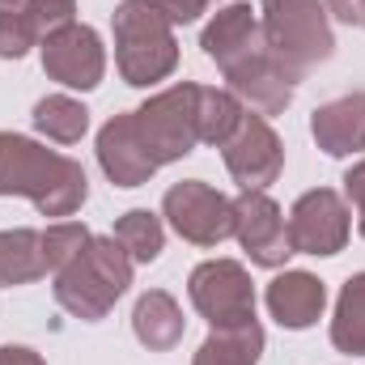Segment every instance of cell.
<instances>
[{"label":"cell","instance_id":"cell-2","mask_svg":"<svg viewBox=\"0 0 365 365\" xmlns=\"http://www.w3.org/2000/svg\"><path fill=\"white\" fill-rule=\"evenodd\" d=\"M132 272H136V264H132V255L119 247L115 234H90V242L51 276V280H56L51 293H56V302H60L73 319L98 323V319H106V314L115 310V302L128 293Z\"/></svg>","mask_w":365,"mask_h":365},{"label":"cell","instance_id":"cell-21","mask_svg":"<svg viewBox=\"0 0 365 365\" xmlns=\"http://www.w3.org/2000/svg\"><path fill=\"white\" fill-rule=\"evenodd\" d=\"M331 344L340 353H349V357H365V272L349 276L340 297H336Z\"/></svg>","mask_w":365,"mask_h":365},{"label":"cell","instance_id":"cell-27","mask_svg":"<svg viewBox=\"0 0 365 365\" xmlns=\"http://www.w3.org/2000/svg\"><path fill=\"white\" fill-rule=\"evenodd\" d=\"M170 26H187V21H195L204 9H208V0H149Z\"/></svg>","mask_w":365,"mask_h":365},{"label":"cell","instance_id":"cell-25","mask_svg":"<svg viewBox=\"0 0 365 365\" xmlns=\"http://www.w3.org/2000/svg\"><path fill=\"white\" fill-rule=\"evenodd\" d=\"M344 200L357 208V230H361V238H365V158L344 170Z\"/></svg>","mask_w":365,"mask_h":365},{"label":"cell","instance_id":"cell-17","mask_svg":"<svg viewBox=\"0 0 365 365\" xmlns=\"http://www.w3.org/2000/svg\"><path fill=\"white\" fill-rule=\"evenodd\" d=\"M51 276L43 230H0V289H17Z\"/></svg>","mask_w":365,"mask_h":365},{"label":"cell","instance_id":"cell-6","mask_svg":"<svg viewBox=\"0 0 365 365\" xmlns=\"http://www.w3.org/2000/svg\"><path fill=\"white\" fill-rule=\"evenodd\" d=\"M162 217L182 242L195 247H221L234 238V200L204 179H182L162 195Z\"/></svg>","mask_w":365,"mask_h":365},{"label":"cell","instance_id":"cell-19","mask_svg":"<svg viewBox=\"0 0 365 365\" xmlns=\"http://www.w3.org/2000/svg\"><path fill=\"white\" fill-rule=\"evenodd\" d=\"M30 119H34V128H38L47 140H56V145H77V140L90 132V110H86V102H77L73 93H47V98H38Z\"/></svg>","mask_w":365,"mask_h":365},{"label":"cell","instance_id":"cell-3","mask_svg":"<svg viewBox=\"0 0 365 365\" xmlns=\"http://www.w3.org/2000/svg\"><path fill=\"white\" fill-rule=\"evenodd\" d=\"M110 26H115V64L128 86L149 90L179 68L175 26L149 0H123L115 9Z\"/></svg>","mask_w":365,"mask_h":365},{"label":"cell","instance_id":"cell-13","mask_svg":"<svg viewBox=\"0 0 365 365\" xmlns=\"http://www.w3.org/2000/svg\"><path fill=\"white\" fill-rule=\"evenodd\" d=\"M98 166L115 187H140V182H149L158 175V162L149 158V149L140 145V136L132 128V110L102 123V132H98Z\"/></svg>","mask_w":365,"mask_h":365},{"label":"cell","instance_id":"cell-16","mask_svg":"<svg viewBox=\"0 0 365 365\" xmlns=\"http://www.w3.org/2000/svg\"><path fill=\"white\" fill-rule=\"evenodd\" d=\"M132 331L136 340L149 349V353H170L187 331V319H182V306L166 293V289H149L140 293L136 310H132Z\"/></svg>","mask_w":365,"mask_h":365},{"label":"cell","instance_id":"cell-7","mask_svg":"<svg viewBox=\"0 0 365 365\" xmlns=\"http://www.w3.org/2000/svg\"><path fill=\"white\" fill-rule=\"evenodd\" d=\"M289 225V247L293 255H340L349 234H353V217H349V200L331 187H314L302 191L284 217Z\"/></svg>","mask_w":365,"mask_h":365},{"label":"cell","instance_id":"cell-24","mask_svg":"<svg viewBox=\"0 0 365 365\" xmlns=\"http://www.w3.org/2000/svg\"><path fill=\"white\" fill-rule=\"evenodd\" d=\"M90 242V230L81 225V221H51L47 230H43V247H47V264H51V276L60 272L81 247Z\"/></svg>","mask_w":365,"mask_h":365},{"label":"cell","instance_id":"cell-11","mask_svg":"<svg viewBox=\"0 0 365 365\" xmlns=\"http://www.w3.org/2000/svg\"><path fill=\"white\" fill-rule=\"evenodd\" d=\"M234 238L242 242V251L259 268H284V259L293 255L284 208L268 191H238L234 195Z\"/></svg>","mask_w":365,"mask_h":365},{"label":"cell","instance_id":"cell-5","mask_svg":"<svg viewBox=\"0 0 365 365\" xmlns=\"http://www.w3.org/2000/svg\"><path fill=\"white\" fill-rule=\"evenodd\" d=\"M195 98H200V86L195 81H179L170 90L153 93L145 106L132 110V128L136 136L145 140L149 158L162 166L187 158L195 145H200V128H195Z\"/></svg>","mask_w":365,"mask_h":365},{"label":"cell","instance_id":"cell-15","mask_svg":"<svg viewBox=\"0 0 365 365\" xmlns=\"http://www.w3.org/2000/svg\"><path fill=\"white\" fill-rule=\"evenodd\" d=\"M323 306H327V284L310 272H280L268 284V310L289 331L314 327L323 319Z\"/></svg>","mask_w":365,"mask_h":365},{"label":"cell","instance_id":"cell-14","mask_svg":"<svg viewBox=\"0 0 365 365\" xmlns=\"http://www.w3.org/2000/svg\"><path fill=\"white\" fill-rule=\"evenodd\" d=\"M310 136L327 158H353L365 149V93H340L310 115Z\"/></svg>","mask_w":365,"mask_h":365},{"label":"cell","instance_id":"cell-1","mask_svg":"<svg viewBox=\"0 0 365 365\" xmlns=\"http://www.w3.org/2000/svg\"><path fill=\"white\" fill-rule=\"evenodd\" d=\"M0 195H26L43 217H73L86 195L90 179L81 170V162L17 136V132H0Z\"/></svg>","mask_w":365,"mask_h":365},{"label":"cell","instance_id":"cell-22","mask_svg":"<svg viewBox=\"0 0 365 365\" xmlns=\"http://www.w3.org/2000/svg\"><path fill=\"white\" fill-rule=\"evenodd\" d=\"M38 43V0H0V60H21Z\"/></svg>","mask_w":365,"mask_h":365},{"label":"cell","instance_id":"cell-8","mask_svg":"<svg viewBox=\"0 0 365 365\" xmlns=\"http://www.w3.org/2000/svg\"><path fill=\"white\" fill-rule=\"evenodd\" d=\"M187 293L208 327H234L255 319V284L238 259H204L187 276Z\"/></svg>","mask_w":365,"mask_h":365},{"label":"cell","instance_id":"cell-10","mask_svg":"<svg viewBox=\"0 0 365 365\" xmlns=\"http://www.w3.org/2000/svg\"><path fill=\"white\" fill-rule=\"evenodd\" d=\"M43 73L51 81H60L64 90H98L102 73H106V47L98 38L93 26L68 21L60 30H51L43 43Z\"/></svg>","mask_w":365,"mask_h":365},{"label":"cell","instance_id":"cell-29","mask_svg":"<svg viewBox=\"0 0 365 365\" xmlns=\"http://www.w3.org/2000/svg\"><path fill=\"white\" fill-rule=\"evenodd\" d=\"M0 365H47L34 349H26V344H4L0 349Z\"/></svg>","mask_w":365,"mask_h":365},{"label":"cell","instance_id":"cell-31","mask_svg":"<svg viewBox=\"0 0 365 365\" xmlns=\"http://www.w3.org/2000/svg\"><path fill=\"white\" fill-rule=\"evenodd\" d=\"M361 26H365V21H361Z\"/></svg>","mask_w":365,"mask_h":365},{"label":"cell","instance_id":"cell-9","mask_svg":"<svg viewBox=\"0 0 365 365\" xmlns=\"http://www.w3.org/2000/svg\"><path fill=\"white\" fill-rule=\"evenodd\" d=\"M225 170L242 191H268L280 170H284V145L276 136V128L268 123V115L247 110L234 128V136L221 145Z\"/></svg>","mask_w":365,"mask_h":365},{"label":"cell","instance_id":"cell-26","mask_svg":"<svg viewBox=\"0 0 365 365\" xmlns=\"http://www.w3.org/2000/svg\"><path fill=\"white\" fill-rule=\"evenodd\" d=\"M73 13H77V0H38V26H43V38H47L51 30L77 21Z\"/></svg>","mask_w":365,"mask_h":365},{"label":"cell","instance_id":"cell-18","mask_svg":"<svg viewBox=\"0 0 365 365\" xmlns=\"http://www.w3.org/2000/svg\"><path fill=\"white\" fill-rule=\"evenodd\" d=\"M264 353V327L259 319L234 323V327H212L208 340L195 349L191 365H259Z\"/></svg>","mask_w":365,"mask_h":365},{"label":"cell","instance_id":"cell-28","mask_svg":"<svg viewBox=\"0 0 365 365\" xmlns=\"http://www.w3.org/2000/svg\"><path fill=\"white\" fill-rule=\"evenodd\" d=\"M327 17L331 21H344V26H361L365 21V0H323Z\"/></svg>","mask_w":365,"mask_h":365},{"label":"cell","instance_id":"cell-23","mask_svg":"<svg viewBox=\"0 0 365 365\" xmlns=\"http://www.w3.org/2000/svg\"><path fill=\"white\" fill-rule=\"evenodd\" d=\"M115 238L119 247L132 255V264H153L166 247V230H162V217L149 212V208H132L115 221Z\"/></svg>","mask_w":365,"mask_h":365},{"label":"cell","instance_id":"cell-20","mask_svg":"<svg viewBox=\"0 0 365 365\" xmlns=\"http://www.w3.org/2000/svg\"><path fill=\"white\" fill-rule=\"evenodd\" d=\"M247 115L242 98L234 90H217V86H200L195 98V128H200V145H225L238 128V119Z\"/></svg>","mask_w":365,"mask_h":365},{"label":"cell","instance_id":"cell-12","mask_svg":"<svg viewBox=\"0 0 365 365\" xmlns=\"http://www.w3.org/2000/svg\"><path fill=\"white\" fill-rule=\"evenodd\" d=\"M204 56L225 73L234 64H242L247 56H255L264 47V26H259V9L251 4H225L212 13V21L200 34Z\"/></svg>","mask_w":365,"mask_h":365},{"label":"cell","instance_id":"cell-30","mask_svg":"<svg viewBox=\"0 0 365 365\" xmlns=\"http://www.w3.org/2000/svg\"><path fill=\"white\" fill-rule=\"evenodd\" d=\"M208 4H212V0H208Z\"/></svg>","mask_w":365,"mask_h":365},{"label":"cell","instance_id":"cell-4","mask_svg":"<svg viewBox=\"0 0 365 365\" xmlns=\"http://www.w3.org/2000/svg\"><path fill=\"white\" fill-rule=\"evenodd\" d=\"M264 43L276 60L302 81L314 64L331 60L336 34L323 0H259Z\"/></svg>","mask_w":365,"mask_h":365}]
</instances>
